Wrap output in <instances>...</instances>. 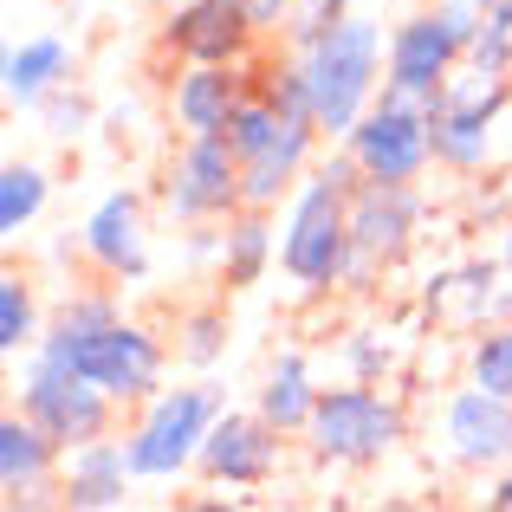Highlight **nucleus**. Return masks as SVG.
I'll use <instances>...</instances> for the list:
<instances>
[{"label":"nucleus","mask_w":512,"mask_h":512,"mask_svg":"<svg viewBox=\"0 0 512 512\" xmlns=\"http://www.w3.org/2000/svg\"><path fill=\"white\" fill-rule=\"evenodd\" d=\"M435 13H441V26L454 33V46H474L480 39V26H487V0H435Z\"/></svg>","instance_id":"c756f323"},{"label":"nucleus","mask_w":512,"mask_h":512,"mask_svg":"<svg viewBox=\"0 0 512 512\" xmlns=\"http://www.w3.org/2000/svg\"><path fill=\"white\" fill-rule=\"evenodd\" d=\"M227 338H234L227 305H214V299L188 305V312L175 318V363H188V370H214V363L227 357Z\"/></svg>","instance_id":"4be33fe9"},{"label":"nucleus","mask_w":512,"mask_h":512,"mask_svg":"<svg viewBox=\"0 0 512 512\" xmlns=\"http://www.w3.org/2000/svg\"><path fill=\"white\" fill-rule=\"evenodd\" d=\"M130 487H137V474H130L124 435H98V441L65 448L59 493L72 512H117V506H130Z\"/></svg>","instance_id":"f3484780"},{"label":"nucleus","mask_w":512,"mask_h":512,"mask_svg":"<svg viewBox=\"0 0 512 512\" xmlns=\"http://www.w3.org/2000/svg\"><path fill=\"white\" fill-rule=\"evenodd\" d=\"M357 13V0H292V13H286V26H279V46H292V52H305L312 39H325L338 20H350Z\"/></svg>","instance_id":"cd10ccee"},{"label":"nucleus","mask_w":512,"mask_h":512,"mask_svg":"<svg viewBox=\"0 0 512 512\" xmlns=\"http://www.w3.org/2000/svg\"><path fill=\"white\" fill-rule=\"evenodd\" d=\"M467 383L512 402V318H493L467 338Z\"/></svg>","instance_id":"393cba45"},{"label":"nucleus","mask_w":512,"mask_h":512,"mask_svg":"<svg viewBox=\"0 0 512 512\" xmlns=\"http://www.w3.org/2000/svg\"><path fill=\"white\" fill-rule=\"evenodd\" d=\"M253 409L279 428V435H305L312 428V409H318V383H312V357L305 350H279L260 376V396Z\"/></svg>","instance_id":"412c9836"},{"label":"nucleus","mask_w":512,"mask_h":512,"mask_svg":"<svg viewBox=\"0 0 512 512\" xmlns=\"http://www.w3.org/2000/svg\"><path fill=\"white\" fill-rule=\"evenodd\" d=\"M357 182H363V169L350 163V150L338 143L292 188L286 214H279V273L299 292L344 286V273H350V188Z\"/></svg>","instance_id":"f03ea898"},{"label":"nucleus","mask_w":512,"mask_h":512,"mask_svg":"<svg viewBox=\"0 0 512 512\" xmlns=\"http://www.w3.org/2000/svg\"><path fill=\"white\" fill-rule=\"evenodd\" d=\"M247 91H253V65H175L169 124L182 130V137H214V130L234 124Z\"/></svg>","instance_id":"dca6fc26"},{"label":"nucleus","mask_w":512,"mask_h":512,"mask_svg":"<svg viewBox=\"0 0 512 512\" xmlns=\"http://www.w3.org/2000/svg\"><path fill=\"white\" fill-rule=\"evenodd\" d=\"M143 7H156V13H169V7H175V0H143Z\"/></svg>","instance_id":"72a5a7b5"},{"label":"nucleus","mask_w":512,"mask_h":512,"mask_svg":"<svg viewBox=\"0 0 512 512\" xmlns=\"http://www.w3.org/2000/svg\"><path fill=\"white\" fill-rule=\"evenodd\" d=\"M59 461H65V448L26 409L0 415V493H7V500L26 493V487H46V480L59 474Z\"/></svg>","instance_id":"aec40b11"},{"label":"nucleus","mask_w":512,"mask_h":512,"mask_svg":"<svg viewBox=\"0 0 512 512\" xmlns=\"http://www.w3.org/2000/svg\"><path fill=\"white\" fill-rule=\"evenodd\" d=\"M240 150L227 143V130L214 137H182V150L169 156L163 169V208L175 214L182 227L195 221H227L240 208Z\"/></svg>","instance_id":"9d476101"},{"label":"nucleus","mask_w":512,"mask_h":512,"mask_svg":"<svg viewBox=\"0 0 512 512\" xmlns=\"http://www.w3.org/2000/svg\"><path fill=\"white\" fill-rule=\"evenodd\" d=\"M46 338V318H39V292L26 273H0V350L20 357V350H39Z\"/></svg>","instance_id":"5701e85b"},{"label":"nucleus","mask_w":512,"mask_h":512,"mask_svg":"<svg viewBox=\"0 0 512 512\" xmlns=\"http://www.w3.org/2000/svg\"><path fill=\"white\" fill-rule=\"evenodd\" d=\"M279 428L266 422L260 409H221L208 428V441H201V474L214 480V487H266V480L279 474Z\"/></svg>","instance_id":"2eb2a0df"},{"label":"nucleus","mask_w":512,"mask_h":512,"mask_svg":"<svg viewBox=\"0 0 512 512\" xmlns=\"http://www.w3.org/2000/svg\"><path fill=\"white\" fill-rule=\"evenodd\" d=\"M350 163L376 182H422L435 169V117L422 104H402V98H376L370 111L357 117V130L344 137Z\"/></svg>","instance_id":"6e6552de"},{"label":"nucleus","mask_w":512,"mask_h":512,"mask_svg":"<svg viewBox=\"0 0 512 512\" xmlns=\"http://www.w3.org/2000/svg\"><path fill=\"white\" fill-rule=\"evenodd\" d=\"M59 85H72V46H65L59 33H33L0 59V91H7L13 111H33V104Z\"/></svg>","instance_id":"6ab92c4d"},{"label":"nucleus","mask_w":512,"mask_h":512,"mask_svg":"<svg viewBox=\"0 0 512 512\" xmlns=\"http://www.w3.org/2000/svg\"><path fill=\"white\" fill-rule=\"evenodd\" d=\"M493 512H512V467H493V480H487V493H480Z\"/></svg>","instance_id":"2f4dec72"},{"label":"nucleus","mask_w":512,"mask_h":512,"mask_svg":"<svg viewBox=\"0 0 512 512\" xmlns=\"http://www.w3.org/2000/svg\"><path fill=\"white\" fill-rule=\"evenodd\" d=\"M467 52L454 46V33L441 26L435 7L409 13V20L389 26V65H383V91L402 104H422L428 117L441 111V91H448L454 65H461Z\"/></svg>","instance_id":"9b49d317"},{"label":"nucleus","mask_w":512,"mask_h":512,"mask_svg":"<svg viewBox=\"0 0 512 512\" xmlns=\"http://www.w3.org/2000/svg\"><path fill=\"white\" fill-rule=\"evenodd\" d=\"M46 195H52V182H46L39 163H7L0 169V234L20 240L26 227L46 214Z\"/></svg>","instance_id":"b1692460"},{"label":"nucleus","mask_w":512,"mask_h":512,"mask_svg":"<svg viewBox=\"0 0 512 512\" xmlns=\"http://www.w3.org/2000/svg\"><path fill=\"white\" fill-rule=\"evenodd\" d=\"M273 266H279V221H273V208H247V201H240V208L221 221V260H214V273H221L227 292H253Z\"/></svg>","instance_id":"a211bd4d"},{"label":"nucleus","mask_w":512,"mask_h":512,"mask_svg":"<svg viewBox=\"0 0 512 512\" xmlns=\"http://www.w3.org/2000/svg\"><path fill=\"white\" fill-rule=\"evenodd\" d=\"M415 234H422V188L363 175L350 188V273H344V286L370 292V279H383L415 247Z\"/></svg>","instance_id":"0eeeda50"},{"label":"nucleus","mask_w":512,"mask_h":512,"mask_svg":"<svg viewBox=\"0 0 512 512\" xmlns=\"http://www.w3.org/2000/svg\"><path fill=\"white\" fill-rule=\"evenodd\" d=\"M493 253H500V266H506V273H512V214H506V221H500V240H493Z\"/></svg>","instance_id":"473e14b6"},{"label":"nucleus","mask_w":512,"mask_h":512,"mask_svg":"<svg viewBox=\"0 0 512 512\" xmlns=\"http://www.w3.org/2000/svg\"><path fill=\"white\" fill-rule=\"evenodd\" d=\"M338 363L357 383H389V370H396V338H389L383 325H357V331H344Z\"/></svg>","instance_id":"bb28decb"},{"label":"nucleus","mask_w":512,"mask_h":512,"mask_svg":"<svg viewBox=\"0 0 512 512\" xmlns=\"http://www.w3.org/2000/svg\"><path fill=\"white\" fill-rule=\"evenodd\" d=\"M221 409H227V396L214 383L156 389V396L143 402V415L124 428L130 474L137 480H182L188 467L201 461V441H208V428H214Z\"/></svg>","instance_id":"39448f33"},{"label":"nucleus","mask_w":512,"mask_h":512,"mask_svg":"<svg viewBox=\"0 0 512 512\" xmlns=\"http://www.w3.org/2000/svg\"><path fill=\"white\" fill-rule=\"evenodd\" d=\"M506 111H512V78L461 59L435 111V163L454 175H480L493 163V130H500Z\"/></svg>","instance_id":"423d86ee"},{"label":"nucleus","mask_w":512,"mask_h":512,"mask_svg":"<svg viewBox=\"0 0 512 512\" xmlns=\"http://www.w3.org/2000/svg\"><path fill=\"white\" fill-rule=\"evenodd\" d=\"M402 441H409V409H402V396H389L383 383L344 376L338 389H318L305 448L325 467H376V461H389Z\"/></svg>","instance_id":"20e7f679"},{"label":"nucleus","mask_w":512,"mask_h":512,"mask_svg":"<svg viewBox=\"0 0 512 512\" xmlns=\"http://www.w3.org/2000/svg\"><path fill=\"white\" fill-rule=\"evenodd\" d=\"M33 117L46 124V137H85L91 130V104H85V91H72V85H59V91H46V98L33 104Z\"/></svg>","instance_id":"c85d7f7f"},{"label":"nucleus","mask_w":512,"mask_h":512,"mask_svg":"<svg viewBox=\"0 0 512 512\" xmlns=\"http://www.w3.org/2000/svg\"><path fill=\"white\" fill-rule=\"evenodd\" d=\"M286 124H292V117L279 111V104H266L260 91H247V98H240V111H234V124H227V143L240 150V163H253L260 150H273V143L286 137Z\"/></svg>","instance_id":"a878e982"},{"label":"nucleus","mask_w":512,"mask_h":512,"mask_svg":"<svg viewBox=\"0 0 512 512\" xmlns=\"http://www.w3.org/2000/svg\"><path fill=\"white\" fill-rule=\"evenodd\" d=\"M20 409L46 428L59 448H78V441H98V435H117V402L104 396L91 376L78 370H59V363L33 357L20 370Z\"/></svg>","instance_id":"1a4fd4ad"},{"label":"nucleus","mask_w":512,"mask_h":512,"mask_svg":"<svg viewBox=\"0 0 512 512\" xmlns=\"http://www.w3.org/2000/svg\"><path fill=\"white\" fill-rule=\"evenodd\" d=\"M78 260L104 279H143L150 273V214L137 188H104L78 227Z\"/></svg>","instance_id":"4468645a"},{"label":"nucleus","mask_w":512,"mask_h":512,"mask_svg":"<svg viewBox=\"0 0 512 512\" xmlns=\"http://www.w3.org/2000/svg\"><path fill=\"white\" fill-rule=\"evenodd\" d=\"M299 65L312 78V117L325 130V143H344L357 130V117L383 98V65H389L383 20L350 13V20H338L325 39H312L299 52Z\"/></svg>","instance_id":"7ed1b4c3"},{"label":"nucleus","mask_w":512,"mask_h":512,"mask_svg":"<svg viewBox=\"0 0 512 512\" xmlns=\"http://www.w3.org/2000/svg\"><path fill=\"white\" fill-rule=\"evenodd\" d=\"M33 357L91 376L117 409L124 402H150L163 389V370H169L163 338L150 325H137V318H124V305L111 292H72L46 318V338H39Z\"/></svg>","instance_id":"f257e3e1"},{"label":"nucleus","mask_w":512,"mask_h":512,"mask_svg":"<svg viewBox=\"0 0 512 512\" xmlns=\"http://www.w3.org/2000/svg\"><path fill=\"white\" fill-rule=\"evenodd\" d=\"M240 7H247V20L260 26V33H279L286 13H292V0H240Z\"/></svg>","instance_id":"7c9ffc66"},{"label":"nucleus","mask_w":512,"mask_h":512,"mask_svg":"<svg viewBox=\"0 0 512 512\" xmlns=\"http://www.w3.org/2000/svg\"><path fill=\"white\" fill-rule=\"evenodd\" d=\"M156 39L175 65H253V46L266 33L247 20L240 0H175Z\"/></svg>","instance_id":"f8f14e48"},{"label":"nucleus","mask_w":512,"mask_h":512,"mask_svg":"<svg viewBox=\"0 0 512 512\" xmlns=\"http://www.w3.org/2000/svg\"><path fill=\"white\" fill-rule=\"evenodd\" d=\"M441 454L454 467H474V474L512 467V402L480 383L448 389L441 396Z\"/></svg>","instance_id":"ddd939ff"}]
</instances>
